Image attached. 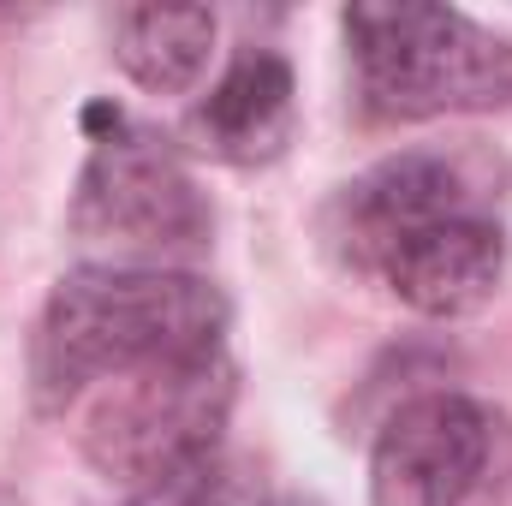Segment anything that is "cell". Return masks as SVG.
<instances>
[{
	"mask_svg": "<svg viewBox=\"0 0 512 506\" xmlns=\"http://www.w3.org/2000/svg\"><path fill=\"white\" fill-rule=\"evenodd\" d=\"M227 298L215 280L191 268H137V262H84L54 280L36 340L30 387L42 411H66L72 399L120 376L227 352Z\"/></svg>",
	"mask_w": 512,
	"mask_h": 506,
	"instance_id": "1",
	"label": "cell"
},
{
	"mask_svg": "<svg viewBox=\"0 0 512 506\" xmlns=\"http://www.w3.org/2000/svg\"><path fill=\"white\" fill-rule=\"evenodd\" d=\"M346 48L370 120H441L512 108V36L423 0L346 6Z\"/></svg>",
	"mask_w": 512,
	"mask_h": 506,
	"instance_id": "2",
	"label": "cell"
},
{
	"mask_svg": "<svg viewBox=\"0 0 512 506\" xmlns=\"http://www.w3.org/2000/svg\"><path fill=\"white\" fill-rule=\"evenodd\" d=\"M233 399H239V370L227 352L173 358L120 376L96 387V405L84 417V459L143 506L149 495L221 459Z\"/></svg>",
	"mask_w": 512,
	"mask_h": 506,
	"instance_id": "3",
	"label": "cell"
},
{
	"mask_svg": "<svg viewBox=\"0 0 512 506\" xmlns=\"http://www.w3.org/2000/svg\"><path fill=\"white\" fill-rule=\"evenodd\" d=\"M90 161L72 197V233L114 251V262L167 268V256L209 245V203L179 149L120 108H90Z\"/></svg>",
	"mask_w": 512,
	"mask_h": 506,
	"instance_id": "4",
	"label": "cell"
},
{
	"mask_svg": "<svg viewBox=\"0 0 512 506\" xmlns=\"http://www.w3.org/2000/svg\"><path fill=\"white\" fill-rule=\"evenodd\" d=\"M512 471L507 417L465 393L399 405L370 453V506H483Z\"/></svg>",
	"mask_w": 512,
	"mask_h": 506,
	"instance_id": "5",
	"label": "cell"
},
{
	"mask_svg": "<svg viewBox=\"0 0 512 506\" xmlns=\"http://www.w3.org/2000/svg\"><path fill=\"white\" fill-rule=\"evenodd\" d=\"M364 268H376L393 298L423 316H471L507 274V233L489 209H447L387 233Z\"/></svg>",
	"mask_w": 512,
	"mask_h": 506,
	"instance_id": "6",
	"label": "cell"
},
{
	"mask_svg": "<svg viewBox=\"0 0 512 506\" xmlns=\"http://www.w3.org/2000/svg\"><path fill=\"white\" fill-rule=\"evenodd\" d=\"M489 191H495V173L477 167L465 149H453V155L447 149H405V155L376 161L364 179H352L340 191L334 239L352 251V262H364L387 233H399L411 221H429L447 209H489Z\"/></svg>",
	"mask_w": 512,
	"mask_h": 506,
	"instance_id": "7",
	"label": "cell"
},
{
	"mask_svg": "<svg viewBox=\"0 0 512 506\" xmlns=\"http://www.w3.org/2000/svg\"><path fill=\"white\" fill-rule=\"evenodd\" d=\"M292 137V66L274 48H245L221 84L185 114V143L227 167H262Z\"/></svg>",
	"mask_w": 512,
	"mask_h": 506,
	"instance_id": "8",
	"label": "cell"
},
{
	"mask_svg": "<svg viewBox=\"0 0 512 506\" xmlns=\"http://www.w3.org/2000/svg\"><path fill=\"white\" fill-rule=\"evenodd\" d=\"M215 48L209 6H126L114 18V60L149 96H185Z\"/></svg>",
	"mask_w": 512,
	"mask_h": 506,
	"instance_id": "9",
	"label": "cell"
},
{
	"mask_svg": "<svg viewBox=\"0 0 512 506\" xmlns=\"http://www.w3.org/2000/svg\"><path fill=\"white\" fill-rule=\"evenodd\" d=\"M143 506H268V489H262V477H256L251 465L215 459V465H203L197 477H185V483L149 495Z\"/></svg>",
	"mask_w": 512,
	"mask_h": 506,
	"instance_id": "10",
	"label": "cell"
}]
</instances>
